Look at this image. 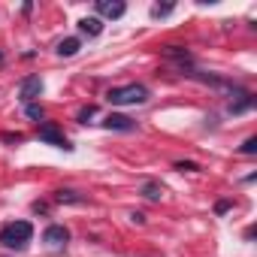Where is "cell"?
Returning a JSON list of instances; mask_svg holds the SVG:
<instances>
[{
  "label": "cell",
  "instance_id": "17",
  "mask_svg": "<svg viewBox=\"0 0 257 257\" xmlns=\"http://www.w3.org/2000/svg\"><path fill=\"white\" fill-rule=\"evenodd\" d=\"M94 115H97V106H85L79 112V124H88V118H94Z\"/></svg>",
  "mask_w": 257,
  "mask_h": 257
},
{
  "label": "cell",
  "instance_id": "7",
  "mask_svg": "<svg viewBox=\"0 0 257 257\" xmlns=\"http://www.w3.org/2000/svg\"><path fill=\"white\" fill-rule=\"evenodd\" d=\"M103 127H109V131H134V121L127 118V115H109L106 121H103Z\"/></svg>",
  "mask_w": 257,
  "mask_h": 257
},
{
  "label": "cell",
  "instance_id": "5",
  "mask_svg": "<svg viewBox=\"0 0 257 257\" xmlns=\"http://www.w3.org/2000/svg\"><path fill=\"white\" fill-rule=\"evenodd\" d=\"M97 13L106 16V19H121V16L127 13V7L121 4V0H100V4H97Z\"/></svg>",
  "mask_w": 257,
  "mask_h": 257
},
{
  "label": "cell",
  "instance_id": "18",
  "mask_svg": "<svg viewBox=\"0 0 257 257\" xmlns=\"http://www.w3.org/2000/svg\"><path fill=\"white\" fill-rule=\"evenodd\" d=\"M176 170H182V173H197L200 167H197L194 161H176Z\"/></svg>",
  "mask_w": 257,
  "mask_h": 257
},
{
  "label": "cell",
  "instance_id": "8",
  "mask_svg": "<svg viewBox=\"0 0 257 257\" xmlns=\"http://www.w3.org/2000/svg\"><path fill=\"white\" fill-rule=\"evenodd\" d=\"M79 31L88 34V37H100V34H103V22H100L97 16H88V19L79 22Z\"/></svg>",
  "mask_w": 257,
  "mask_h": 257
},
{
  "label": "cell",
  "instance_id": "2",
  "mask_svg": "<svg viewBox=\"0 0 257 257\" xmlns=\"http://www.w3.org/2000/svg\"><path fill=\"white\" fill-rule=\"evenodd\" d=\"M31 236H34L31 221H13V224H7L4 230H0V242H4L7 248H16V251H25Z\"/></svg>",
  "mask_w": 257,
  "mask_h": 257
},
{
  "label": "cell",
  "instance_id": "4",
  "mask_svg": "<svg viewBox=\"0 0 257 257\" xmlns=\"http://www.w3.org/2000/svg\"><path fill=\"white\" fill-rule=\"evenodd\" d=\"M40 94H43V79H40V76L22 79V85H19V100H22V103H34Z\"/></svg>",
  "mask_w": 257,
  "mask_h": 257
},
{
  "label": "cell",
  "instance_id": "1",
  "mask_svg": "<svg viewBox=\"0 0 257 257\" xmlns=\"http://www.w3.org/2000/svg\"><path fill=\"white\" fill-rule=\"evenodd\" d=\"M106 100L112 106H140V103L149 100V88L146 85H137V82L134 85H121V88H109Z\"/></svg>",
  "mask_w": 257,
  "mask_h": 257
},
{
  "label": "cell",
  "instance_id": "3",
  "mask_svg": "<svg viewBox=\"0 0 257 257\" xmlns=\"http://www.w3.org/2000/svg\"><path fill=\"white\" fill-rule=\"evenodd\" d=\"M37 137H40L43 143H49V146H55V149H67V152L73 149V146H70V140H67V137H64V134L58 131V124H52V121H46V124H40V134H37Z\"/></svg>",
  "mask_w": 257,
  "mask_h": 257
},
{
  "label": "cell",
  "instance_id": "6",
  "mask_svg": "<svg viewBox=\"0 0 257 257\" xmlns=\"http://www.w3.org/2000/svg\"><path fill=\"white\" fill-rule=\"evenodd\" d=\"M67 239H70V233H67V227H58V224H52V227H46V233H43V242H49V245H67Z\"/></svg>",
  "mask_w": 257,
  "mask_h": 257
},
{
  "label": "cell",
  "instance_id": "15",
  "mask_svg": "<svg viewBox=\"0 0 257 257\" xmlns=\"http://www.w3.org/2000/svg\"><path fill=\"white\" fill-rule=\"evenodd\" d=\"M170 13H173V4H164V7L158 4V7H152V16H155V19H164V16H170Z\"/></svg>",
  "mask_w": 257,
  "mask_h": 257
},
{
  "label": "cell",
  "instance_id": "19",
  "mask_svg": "<svg viewBox=\"0 0 257 257\" xmlns=\"http://www.w3.org/2000/svg\"><path fill=\"white\" fill-rule=\"evenodd\" d=\"M227 209H230V200H221V203H218V206H215V212H218V215H224V212H227Z\"/></svg>",
  "mask_w": 257,
  "mask_h": 257
},
{
  "label": "cell",
  "instance_id": "10",
  "mask_svg": "<svg viewBox=\"0 0 257 257\" xmlns=\"http://www.w3.org/2000/svg\"><path fill=\"white\" fill-rule=\"evenodd\" d=\"M79 46H82V43H79L76 37H67V40H61V43H58V49H55V52H58L61 58H73V55L79 52Z\"/></svg>",
  "mask_w": 257,
  "mask_h": 257
},
{
  "label": "cell",
  "instance_id": "20",
  "mask_svg": "<svg viewBox=\"0 0 257 257\" xmlns=\"http://www.w3.org/2000/svg\"><path fill=\"white\" fill-rule=\"evenodd\" d=\"M4 61H7V58H4V52H0V67H4Z\"/></svg>",
  "mask_w": 257,
  "mask_h": 257
},
{
  "label": "cell",
  "instance_id": "11",
  "mask_svg": "<svg viewBox=\"0 0 257 257\" xmlns=\"http://www.w3.org/2000/svg\"><path fill=\"white\" fill-rule=\"evenodd\" d=\"M251 106H254V97H251V94H245V97H239L236 103H230V109H227V112H230V115H242V112H248Z\"/></svg>",
  "mask_w": 257,
  "mask_h": 257
},
{
  "label": "cell",
  "instance_id": "9",
  "mask_svg": "<svg viewBox=\"0 0 257 257\" xmlns=\"http://www.w3.org/2000/svg\"><path fill=\"white\" fill-rule=\"evenodd\" d=\"M164 55H167L170 61H176V64H179L182 70H185V67L191 64V55H188L185 49H179V46H167V49H164Z\"/></svg>",
  "mask_w": 257,
  "mask_h": 257
},
{
  "label": "cell",
  "instance_id": "13",
  "mask_svg": "<svg viewBox=\"0 0 257 257\" xmlns=\"http://www.w3.org/2000/svg\"><path fill=\"white\" fill-rule=\"evenodd\" d=\"M161 194H164V191H161L158 182H146V185H143V197H146V200H161Z\"/></svg>",
  "mask_w": 257,
  "mask_h": 257
},
{
  "label": "cell",
  "instance_id": "16",
  "mask_svg": "<svg viewBox=\"0 0 257 257\" xmlns=\"http://www.w3.org/2000/svg\"><path fill=\"white\" fill-rule=\"evenodd\" d=\"M25 112H28V118H40V121H43V115H46V112H43V106H37V103H28V109H25Z\"/></svg>",
  "mask_w": 257,
  "mask_h": 257
},
{
  "label": "cell",
  "instance_id": "14",
  "mask_svg": "<svg viewBox=\"0 0 257 257\" xmlns=\"http://www.w3.org/2000/svg\"><path fill=\"white\" fill-rule=\"evenodd\" d=\"M239 152H242V155H257V137H248Z\"/></svg>",
  "mask_w": 257,
  "mask_h": 257
},
{
  "label": "cell",
  "instance_id": "12",
  "mask_svg": "<svg viewBox=\"0 0 257 257\" xmlns=\"http://www.w3.org/2000/svg\"><path fill=\"white\" fill-rule=\"evenodd\" d=\"M55 203H85V197L76 194V191H64V188H61V191L55 194Z\"/></svg>",
  "mask_w": 257,
  "mask_h": 257
}]
</instances>
